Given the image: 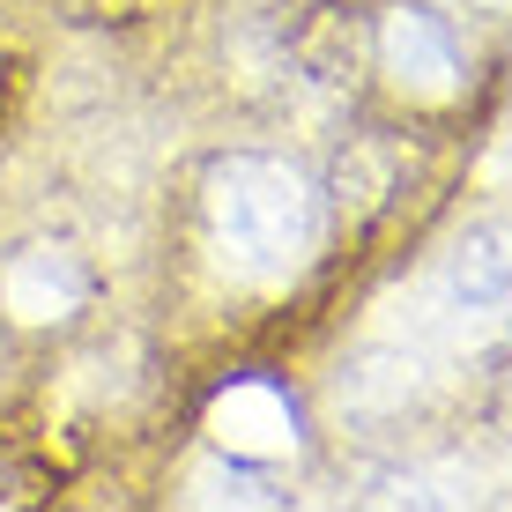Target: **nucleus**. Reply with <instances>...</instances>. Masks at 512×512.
Returning a JSON list of instances; mask_svg holds the SVG:
<instances>
[{
  "label": "nucleus",
  "mask_w": 512,
  "mask_h": 512,
  "mask_svg": "<svg viewBox=\"0 0 512 512\" xmlns=\"http://www.w3.org/2000/svg\"><path fill=\"white\" fill-rule=\"evenodd\" d=\"M208 431H216V446L245 453V461H275V453L297 446V423H290V401L275 394V386L245 379L231 394H216V409H208Z\"/></svg>",
  "instance_id": "20e7f679"
},
{
  "label": "nucleus",
  "mask_w": 512,
  "mask_h": 512,
  "mask_svg": "<svg viewBox=\"0 0 512 512\" xmlns=\"http://www.w3.org/2000/svg\"><path fill=\"white\" fill-rule=\"evenodd\" d=\"M416 386H423V364L409 357V349H372V357H357L342 372V409L394 416V409H409V401H416Z\"/></svg>",
  "instance_id": "423d86ee"
},
{
  "label": "nucleus",
  "mask_w": 512,
  "mask_h": 512,
  "mask_svg": "<svg viewBox=\"0 0 512 512\" xmlns=\"http://www.w3.org/2000/svg\"><path fill=\"white\" fill-rule=\"evenodd\" d=\"M379 52H386V75H394L409 97H453V82H461V60H453L446 23L423 15V8H394L386 15Z\"/></svg>",
  "instance_id": "7ed1b4c3"
},
{
  "label": "nucleus",
  "mask_w": 512,
  "mask_h": 512,
  "mask_svg": "<svg viewBox=\"0 0 512 512\" xmlns=\"http://www.w3.org/2000/svg\"><path fill=\"white\" fill-rule=\"evenodd\" d=\"M208 238H216L223 268L238 282H290L320 245V201L297 179L290 164H268V156H231L208 179Z\"/></svg>",
  "instance_id": "f257e3e1"
},
{
  "label": "nucleus",
  "mask_w": 512,
  "mask_h": 512,
  "mask_svg": "<svg viewBox=\"0 0 512 512\" xmlns=\"http://www.w3.org/2000/svg\"><path fill=\"white\" fill-rule=\"evenodd\" d=\"M75 305H82V268H75V253L30 245V253L8 268V312H15V320L45 327V320H67Z\"/></svg>",
  "instance_id": "39448f33"
},
{
  "label": "nucleus",
  "mask_w": 512,
  "mask_h": 512,
  "mask_svg": "<svg viewBox=\"0 0 512 512\" xmlns=\"http://www.w3.org/2000/svg\"><path fill=\"white\" fill-rule=\"evenodd\" d=\"M512 320V231L490 223V231H468L438 260V275L423 282V334H453V342H475V334Z\"/></svg>",
  "instance_id": "f03ea898"
},
{
  "label": "nucleus",
  "mask_w": 512,
  "mask_h": 512,
  "mask_svg": "<svg viewBox=\"0 0 512 512\" xmlns=\"http://www.w3.org/2000/svg\"><path fill=\"white\" fill-rule=\"evenodd\" d=\"M490 8H512V0H490Z\"/></svg>",
  "instance_id": "0eeeda50"
}]
</instances>
